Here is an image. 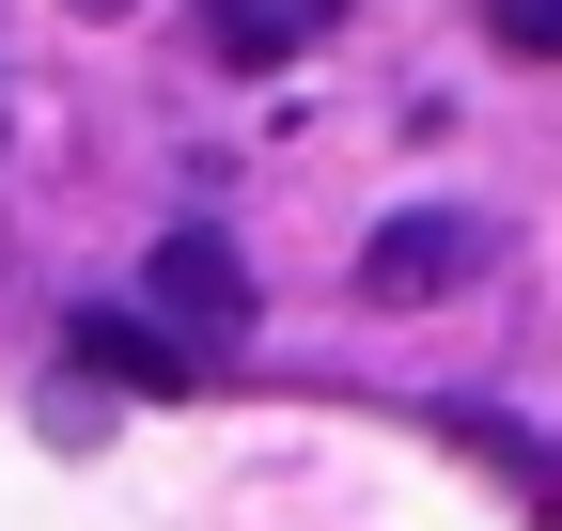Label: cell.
<instances>
[{
	"label": "cell",
	"instance_id": "1",
	"mask_svg": "<svg viewBox=\"0 0 562 531\" xmlns=\"http://www.w3.org/2000/svg\"><path fill=\"white\" fill-rule=\"evenodd\" d=\"M484 266H501V219H484V204H406V219L360 235V297L375 313H422V297H469Z\"/></svg>",
	"mask_w": 562,
	"mask_h": 531
},
{
	"label": "cell",
	"instance_id": "2",
	"mask_svg": "<svg viewBox=\"0 0 562 531\" xmlns=\"http://www.w3.org/2000/svg\"><path fill=\"white\" fill-rule=\"evenodd\" d=\"M140 313L188 328V344H235V328H250V266H235L220 235H157V266H140Z\"/></svg>",
	"mask_w": 562,
	"mask_h": 531
},
{
	"label": "cell",
	"instance_id": "3",
	"mask_svg": "<svg viewBox=\"0 0 562 531\" xmlns=\"http://www.w3.org/2000/svg\"><path fill=\"white\" fill-rule=\"evenodd\" d=\"M79 375H110V391H188L203 344H188V328H157V313H79Z\"/></svg>",
	"mask_w": 562,
	"mask_h": 531
},
{
	"label": "cell",
	"instance_id": "4",
	"mask_svg": "<svg viewBox=\"0 0 562 531\" xmlns=\"http://www.w3.org/2000/svg\"><path fill=\"white\" fill-rule=\"evenodd\" d=\"M438 438L469 453V470H501V485H516V500H531V516L562 531V438H547V422H484V407H453Z\"/></svg>",
	"mask_w": 562,
	"mask_h": 531
},
{
	"label": "cell",
	"instance_id": "5",
	"mask_svg": "<svg viewBox=\"0 0 562 531\" xmlns=\"http://www.w3.org/2000/svg\"><path fill=\"white\" fill-rule=\"evenodd\" d=\"M328 16H344V0H203V47H220V63H297Z\"/></svg>",
	"mask_w": 562,
	"mask_h": 531
},
{
	"label": "cell",
	"instance_id": "6",
	"mask_svg": "<svg viewBox=\"0 0 562 531\" xmlns=\"http://www.w3.org/2000/svg\"><path fill=\"white\" fill-rule=\"evenodd\" d=\"M484 32H501L516 63H562V0H484Z\"/></svg>",
	"mask_w": 562,
	"mask_h": 531
},
{
	"label": "cell",
	"instance_id": "7",
	"mask_svg": "<svg viewBox=\"0 0 562 531\" xmlns=\"http://www.w3.org/2000/svg\"><path fill=\"white\" fill-rule=\"evenodd\" d=\"M79 16H125V0H79Z\"/></svg>",
	"mask_w": 562,
	"mask_h": 531
}]
</instances>
